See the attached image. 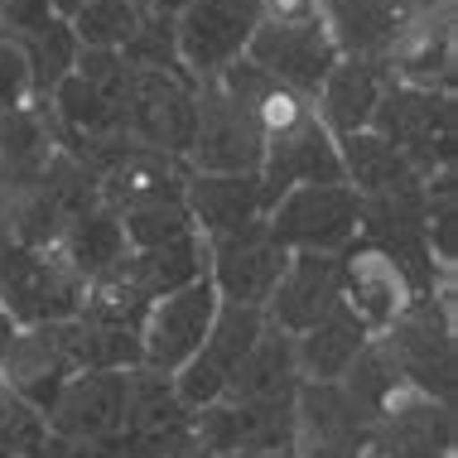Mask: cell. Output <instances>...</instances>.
I'll return each instance as SVG.
<instances>
[{
	"instance_id": "1",
	"label": "cell",
	"mask_w": 458,
	"mask_h": 458,
	"mask_svg": "<svg viewBox=\"0 0 458 458\" xmlns=\"http://www.w3.org/2000/svg\"><path fill=\"white\" fill-rule=\"evenodd\" d=\"M391 367L415 395L454 405L458 362H454V276L439 280L429 294H415L405 314L386 333H377Z\"/></svg>"
},
{
	"instance_id": "2",
	"label": "cell",
	"mask_w": 458,
	"mask_h": 458,
	"mask_svg": "<svg viewBox=\"0 0 458 458\" xmlns=\"http://www.w3.org/2000/svg\"><path fill=\"white\" fill-rule=\"evenodd\" d=\"M377 140H386L420 179L454 169L458 159V111L454 92H425L391 82L377 102V116L367 126Z\"/></svg>"
},
{
	"instance_id": "3",
	"label": "cell",
	"mask_w": 458,
	"mask_h": 458,
	"mask_svg": "<svg viewBox=\"0 0 458 458\" xmlns=\"http://www.w3.org/2000/svg\"><path fill=\"white\" fill-rule=\"evenodd\" d=\"M82 300H88V284L58 261V251L20 246L0 227V304L20 328L78 318Z\"/></svg>"
},
{
	"instance_id": "4",
	"label": "cell",
	"mask_w": 458,
	"mask_h": 458,
	"mask_svg": "<svg viewBox=\"0 0 458 458\" xmlns=\"http://www.w3.org/2000/svg\"><path fill=\"white\" fill-rule=\"evenodd\" d=\"M193 121H198V82L193 78H183V72L131 68L126 111H121V131H126V140L189 159Z\"/></svg>"
},
{
	"instance_id": "5",
	"label": "cell",
	"mask_w": 458,
	"mask_h": 458,
	"mask_svg": "<svg viewBox=\"0 0 458 458\" xmlns=\"http://www.w3.org/2000/svg\"><path fill=\"white\" fill-rule=\"evenodd\" d=\"M362 198L348 183H300L266 213V227L284 251H348L357 242Z\"/></svg>"
},
{
	"instance_id": "6",
	"label": "cell",
	"mask_w": 458,
	"mask_h": 458,
	"mask_svg": "<svg viewBox=\"0 0 458 458\" xmlns=\"http://www.w3.org/2000/svg\"><path fill=\"white\" fill-rule=\"evenodd\" d=\"M256 24H261L256 0H193L183 15H174V44L183 72L193 82L217 78L222 68L246 54Z\"/></svg>"
},
{
	"instance_id": "7",
	"label": "cell",
	"mask_w": 458,
	"mask_h": 458,
	"mask_svg": "<svg viewBox=\"0 0 458 458\" xmlns=\"http://www.w3.org/2000/svg\"><path fill=\"white\" fill-rule=\"evenodd\" d=\"M284 266H290V251L270 237L266 217L242 232H227V237L208 242V280H213L222 304H246V309H261L266 314Z\"/></svg>"
},
{
	"instance_id": "8",
	"label": "cell",
	"mask_w": 458,
	"mask_h": 458,
	"mask_svg": "<svg viewBox=\"0 0 458 458\" xmlns=\"http://www.w3.org/2000/svg\"><path fill=\"white\" fill-rule=\"evenodd\" d=\"M82 371V343H78V318H64V324H34L20 328L15 348H10L5 367H0V381L20 395L30 411H48L58 401V391L68 386Z\"/></svg>"
},
{
	"instance_id": "9",
	"label": "cell",
	"mask_w": 458,
	"mask_h": 458,
	"mask_svg": "<svg viewBox=\"0 0 458 458\" xmlns=\"http://www.w3.org/2000/svg\"><path fill=\"white\" fill-rule=\"evenodd\" d=\"M371 435L377 420L357 411V401L338 381H300L290 458H362Z\"/></svg>"
},
{
	"instance_id": "10",
	"label": "cell",
	"mask_w": 458,
	"mask_h": 458,
	"mask_svg": "<svg viewBox=\"0 0 458 458\" xmlns=\"http://www.w3.org/2000/svg\"><path fill=\"white\" fill-rule=\"evenodd\" d=\"M266 140L256 131L251 111L222 97L213 82H198V121L189 145L193 174H261Z\"/></svg>"
},
{
	"instance_id": "11",
	"label": "cell",
	"mask_w": 458,
	"mask_h": 458,
	"mask_svg": "<svg viewBox=\"0 0 458 458\" xmlns=\"http://www.w3.org/2000/svg\"><path fill=\"white\" fill-rule=\"evenodd\" d=\"M198 449L213 458L232 454H290L294 401H213L193 411Z\"/></svg>"
},
{
	"instance_id": "12",
	"label": "cell",
	"mask_w": 458,
	"mask_h": 458,
	"mask_svg": "<svg viewBox=\"0 0 458 458\" xmlns=\"http://www.w3.org/2000/svg\"><path fill=\"white\" fill-rule=\"evenodd\" d=\"M266 314L261 309H246V304H217V318L208 328L203 348H198L189 362L174 371V391L189 411H203V405L222 401L232 371L242 367V357L251 352V343L261 338Z\"/></svg>"
},
{
	"instance_id": "13",
	"label": "cell",
	"mask_w": 458,
	"mask_h": 458,
	"mask_svg": "<svg viewBox=\"0 0 458 458\" xmlns=\"http://www.w3.org/2000/svg\"><path fill=\"white\" fill-rule=\"evenodd\" d=\"M217 304L222 300H217V290L208 276L183 284L174 294H165V300H155L150 314H145V324H140V367H155V371H165V377H174V371L203 348L208 328H213V318H217Z\"/></svg>"
},
{
	"instance_id": "14",
	"label": "cell",
	"mask_w": 458,
	"mask_h": 458,
	"mask_svg": "<svg viewBox=\"0 0 458 458\" xmlns=\"http://www.w3.org/2000/svg\"><path fill=\"white\" fill-rule=\"evenodd\" d=\"M338 300L377 338L405 314V304L415 300V284L405 280V270L391 256L352 242L348 251H338Z\"/></svg>"
},
{
	"instance_id": "15",
	"label": "cell",
	"mask_w": 458,
	"mask_h": 458,
	"mask_svg": "<svg viewBox=\"0 0 458 458\" xmlns=\"http://www.w3.org/2000/svg\"><path fill=\"white\" fill-rule=\"evenodd\" d=\"M391 82L401 88H425V92H454L458 82V34H454V0L429 5L395 34L386 48Z\"/></svg>"
},
{
	"instance_id": "16",
	"label": "cell",
	"mask_w": 458,
	"mask_h": 458,
	"mask_svg": "<svg viewBox=\"0 0 458 458\" xmlns=\"http://www.w3.org/2000/svg\"><path fill=\"white\" fill-rule=\"evenodd\" d=\"M246 58L256 68H266L276 82H284V88L314 97L343 54L333 48L324 20H309V24H266L261 20L251 44H246Z\"/></svg>"
},
{
	"instance_id": "17",
	"label": "cell",
	"mask_w": 458,
	"mask_h": 458,
	"mask_svg": "<svg viewBox=\"0 0 458 458\" xmlns=\"http://www.w3.org/2000/svg\"><path fill=\"white\" fill-rule=\"evenodd\" d=\"M126 371H78L44 411V429L64 439H121Z\"/></svg>"
},
{
	"instance_id": "18",
	"label": "cell",
	"mask_w": 458,
	"mask_h": 458,
	"mask_svg": "<svg viewBox=\"0 0 458 458\" xmlns=\"http://www.w3.org/2000/svg\"><path fill=\"white\" fill-rule=\"evenodd\" d=\"M429 5H449V0H324L318 20H324V30H328L338 54L386 58L395 34Z\"/></svg>"
},
{
	"instance_id": "19",
	"label": "cell",
	"mask_w": 458,
	"mask_h": 458,
	"mask_svg": "<svg viewBox=\"0 0 458 458\" xmlns=\"http://www.w3.org/2000/svg\"><path fill=\"white\" fill-rule=\"evenodd\" d=\"M386 88H391L386 58H352V54H343L338 64L328 68L324 88L314 92V116H318V126H324L333 140L367 131Z\"/></svg>"
},
{
	"instance_id": "20",
	"label": "cell",
	"mask_w": 458,
	"mask_h": 458,
	"mask_svg": "<svg viewBox=\"0 0 458 458\" xmlns=\"http://www.w3.org/2000/svg\"><path fill=\"white\" fill-rule=\"evenodd\" d=\"M338 304H343L338 300V256L290 251V266H284L276 294H270L266 318L276 328H284L290 338H300V333H309L318 324V318H328Z\"/></svg>"
},
{
	"instance_id": "21",
	"label": "cell",
	"mask_w": 458,
	"mask_h": 458,
	"mask_svg": "<svg viewBox=\"0 0 458 458\" xmlns=\"http://www.w3.org/2000/svg\"><path fill=\"white\" fill-rule=\"evenodd\" d=\"M300 183H343V159H338V140L309 121V126L276 135L266 140V159H261V189H266V213L280 203L290 189Z\"/></svg>"
},
{
	"instance_id": "22",
	"label": "cell",
	"mask_w": 458,
	"mask_h": 458,
	"mask_svg": "<svg viewBox=\"0 0 458 458\" xmlns=\"http://www.w3.org/2000/svg\"><path fill=\"white\" fill-rule=\"evenodd\" d=\"M183 208L203 242L242 232L266 217V189L261 174H189L183 183Z\"/></svg>"
},
{
	"instance_id": "23",
	"label": "cell",
	"mask_w": 458,
	"mask_h": 458,
	"mask_svg": "<svg viewBox=\"0 0 458 458\" xmlns=\"http://www.w3.org/2000/svg\"><path fill=\"white\" fill-rule=\"evenodd\" d=\"M386 458H454V405L405 391L371 435Z\"/></svg>"
},
{
	"instance_id": "24",
	"label": "cell",
	"mask_w": 458,
	"mask_h": 458,
	"mask_svg": "<svg viewBox=\"0 0 458 458\" xmlns=\"http://www.w3.org/2000/svg\"><path fill=\"white\" fill-rule=\"evenodd\" d=\"M300 391V362H294V338L266 318L261 338L232 371L222 401H294Z\"/></svg>"
},
{
	"instance_id": "25",
	"label": "cell",
	"mask_w": 458,
	"mask_h": 458,
	"mask_svg": "<svg viewBox=\"0 0 458 458\" xmlns=\"http://www.w3.org/2000/svg\"><path fill=\"white\" fill-rule=\"evenodd\" d=\"M338 159H343V183L357 198H386V193H415L420 179L386 140H377L371 131L343 135L338 140Z\"/></svg>"
},
{
	"instance_id": "26",
	"label": "cell",
	"mask_w": 458,
	"mask_h": 458,
	"mask_svg": "<svg viewBox=\"0 0 458 458\" xmlns=\"http://www.w3.org/2000/svg\"><path fill=\"white\" fill-rule=\"evenodd\" d=\"M371 343V333L357 324L348 309H333L328 318H318L309 333L294 338V362H300V381H338L352 367V357Z\"/></svg>"
},
{
	"instance_id": "27",
	"label": "cell",
	"mask_w": 458,
	"mask_h": 458,
	"mask_svg": "<svg viewBox=\"0 0 458 458\" xmlns=\"http://www.w3.org/2000/svg\"><path fill=\"white\" fill-rule=\"evenodd\" d=\"M54 251L82 284H92V280H102L131 246H126V232H121V217L102 203V208H92V213H82L72 222L64 237H58Z\"/></svg>"
},
{
	"instance_id": "28",
	"label": "cell",
	"mask_w": 458,
	"mask_h": 458,
	"mask_svg": "<svg viewBox=\"0 0 458 458\" xmlns=\"http://www.w3.org/2000/svg\"><path fill=\"white\" fill-rule=\"evenodd\" d=\"M20 54L24 64H30V102H48V97L58 92V82L72 72V64H78V39H72V24L68 20H44L39 30L20 34Z\"/></svg>"
},
{
	"instance_id": "29",
	"label": "cell",
	"mask_w": 458,
	"mask_h": 458,
	"mask_svg": "<svg viewBox=\"0 0 458 458\" xmlns=\"http://www.w3.org/2000/svg\"><path fill=\"white\" fill-rule=\"evenodd\" d=\"M338 386L348 391L352 401H357V411L371 415V420H381L405 391H411V386L401 381V371L391 367V357H386V348H381L377 338H371L367 348L352 357V367L338 377Z\"/></svg>"
},
{
	"instance_id": "30",
	"label": "cell",
	"mask_w": 458,
	"mask_h": 458,
	"mask_svg": "<svg viewBox=\"0 0 458 458\" xmlns=\"http://www.w3.org/2000/svg\"><path fill=\"white\" fill-rule=\"evenodd\" d=\"M140 20H145V5H135V0H88L68 24H72L78 48H106V54H121V48L135 39Z\"/></svg>"
},
{
	"instance_id": "31",
	"label": "cell",
	"mask_w": 458,
	"mask_h": 458,
	"mask_svg": "<svg viewBox=\"0 0 458 458\" xmlns=\"http://www.w3.org/2000/svg\"><path fill=\"white\" fill-rule=\"evenodd\" d=\"M425 237L439 270L458 261V169H439L425 179Z\"/></svg>"
},
{
	"instance_id": "32",
	"label": "cell",
	"mask_w": 458,
	"mask_h": 458,
	"mask_svg": "<svg viewBox=\"0 0 458 458\" xmlns=\"http://www.w3.org/2000/svg\"><path fill=\"white\" fill-rule=\"evenodd\" d=\"M121 217V232H126V246L131 251H150V246H165V242H179V237H193V217L189 208L179 203H145V208H126Z\"/></svg>"
},
{
	"instance_id": "33",
	"label": "cell",
	"mask_w": 458,
	"mask_h": 458,
	"mask_svg": "<svg viewBox=\"0 0 458 458\" xmlns=\"http://www.w3.org/2000/svg\"><path fill=\"white\" fill-rule=\"evenodd\" d=\"M246 111H251L261 140H276V135H290V131L309 126V121H318L314 116V97L284 88V82H276V78H266V88L246 102Z\"/></svg>"
},
{
	"instance_id": "34",
	"label": "cell",
	"mask_w": 458,
	"mask_h": 458,
	"mask_svg": "<svg viewBox=\"0 0 458 458\" xmlns=\"http://www.w3.org/2000/svg\"><path fill=\"white\" fill-rule=\"evenodd\" d=\"M121 58H126L131 68H155V72H183L179 64V44H174V20L165 15H150L145 10L140 30H135V39L121 48ZM189 78V72H183Z\"/></svg>"
},
{
	"instance_id": "35",
	"label": "cell",
	"mask_w": 458,
	"mask_h": 458,
	"mask_svg": "<svg viewBox=\"0 0 458 458\" xmlns=\"http://www.w3.org/2000/svg\"><path fill=\"white\" fill-rule=\"evenodd\" d=\"M39 439H44V415L30 411V405L0 381V458H30Z\"/></svg>"
},
{
	"instance_id": "36",
	"label": "cell",
	"mask_w": 458,
	"mask_h": 458,
	"mask_svg": "<svg viewBox=\"0 0 458 458\" xmlns=\"http://www.w3.org/2000/svg\"><path fill=\"white\" fill-rule=\"evenodd\" d=\"M30 458H126V449H121V439H64L44 429Z\"/></svg>"
},
{
	"instance_id": "37",
	"label": "cell",
	"mask_w": 458,
	"mask_h": 458,
	"mask_svg": "<svg viewBox=\"0 0 458 458\" xmlns=\"http://www.w3.org/2000/svg\"><path fill=\"white\" fill-rule=\"evenodd\" d=\"M44 20H54L48 0H0V39H20V34L39 30Z\"/></svg>"
},
{
	"instance_id": "38",
	"label": "cell",
	"mask_w": 458,
	"mask_h": 458,
	"mask_svg": "<svg viewBox=\"0 0 458 458\" xmlns=\"http://www.w3.org/2000/svg\"><path fill=\"white\" fill-rule=\"evenodd\" d=\"M266 24H309L318 20V0H256Z\"/></svg>"
},
{
	"instance_id": "39",
	"label": "cell",
	"mask_w": 458,
	"mask_h": 458,
	"mask_svg": "<svg viewBox=\"0 0 458 458\" xmlns=\"http://www.w3.org/2000/svg\"><path fill=\"white\" fill-rule=\"evenodd\" d=\"M15 338H20V324L5 314V304H0V367H5V357H10V348H15Z\"/></svg>"
},
{
	"instance_id": "40",
	"label": "cell",
	"mask_w": 458,
	"mask_h": 458,
	"mask_svg": "<svg viewBox=\"0 0 458 458\" xmlns=\"http://www.w3.org/2000/svg\"><path fill=\"white\" fill-rule=\"evenodd\" d=\"M189 5H193V0H145V10H150V15H165V20L183 15Z\"/></svg>"
},
{
	"instance_id": "41",
	"label": "cell",
	"mask_w": 458,
	"mask_h": 458,
	"mask_svg": "<svg viewBox=\"0 0 458 458\" xmlns=\"http://www.w3.org/2000/svg\"><path fill=\"white\" fill-rule=\"evenodd\" d=\"M82 5H88V0H48V10H54L58 20H72V15H78V10H82Z\"/></svg>"
},
{
	"instance_id": "42",
	"label": "cell",
	"mask_w": 458,
	"mask_h": 458,
	"mask_svg": "<svg viewBox=\"0 0 458 458\" xmlns=\"http://www.w3.org/2000/svg\"><path fill=\"white\" fill-rule=\"evenodd\" d=\"M232 458H290V454H232Z\"/></svg>"
},
{
	"instance_id": "43",
	"label": "cell",
	"mask_w": 458,
	"mask_h": 458,
	"mask_svg": "<svg viewBox=\"0 0 458 458\" xmlns=\"http://www.w3.org/2000/svg\"><path fill=\"white\" fill-rule=\"evenodd\" d=\"M174 458H213V454H203V449H189V454H174Z\"/></svg>"
},
{
	"instance_id": "44",
	"label": "cell",
	"mask_w": 458,
	"mask_h": 458,
	"mask_svg": "<svg viewBox=\"0 0 458 458\" xmlns=\"http://www.w3.org/2000/svg\"><path fill=\"white\" fill-rule=\"evenodd\" d=\"M135 5H145V0H135Z\"/></svg>"
},
{
	"instance_id": "45",
	"label": "cell",
	"mask_w": 458,
	"mask_h": 458,
	"mask_svg": "<svg viewBox=\"0 0 458 458\" xmlns=\"http://www.w3.org/2000/svg\"><path fill=\"white\" fill-rule=\"evenodd\" d=\"M318 5H324V0H318Z\"/></svg>"
}]
</instances>
